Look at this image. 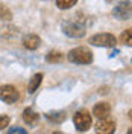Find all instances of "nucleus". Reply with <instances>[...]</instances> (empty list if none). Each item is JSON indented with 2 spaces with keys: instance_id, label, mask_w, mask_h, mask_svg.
<instances>
[{
  "instance_id": "f257e3e1",
  "label": "nucleus",
  "mask_w": 132,
  "mask_h": 134,
  "mask_svg": "<svg viewBox=\"0 0 132 134\" xmlns=\"http://www.w3.org/2000/svg\"><path fill=\"white\" fill-rule=\"evenodd\" d=\"M67 59L73 64H91L93 63V52L88 47H74L67 53Z\"/></svg>"
},
{
  "instance_id": "f03ea898",
  "label": "nucleus",
  "mask_w": 132,
  "mask_h": 134,
  "mask_svg": "<svg viewBox=\"0 0 132 134\" xmlns=\"http://www.w3.org/2000/svg\"><path fill=\"white\" fill-rule=\"evenodd\" d=\"M61 29H62V32L65 34L67 37H70V38H82L83 35H85V26L81 25L76 18H70V20H65V21H62V25H61Z\"/></svg>"
},
{
  "instance_id": "7ed1b4c3",
  "label": "nucleus",
  "mask_w": 132,
  "mask_h": 134,
  "mask_svg": "<svg viewBox=\"0 0 132 134\" xmlns=\"http://www.w3.org/2000/svg\"><path fill=\"white\" fill-rule=\"evenodd\" d=\"M73 122H74V126H76L77 131H81V133L88 131L90 126H91V124H93V119H91L90 111L85 110V108L76 111L74 116H73Z\"/></svg>"
},
{
  "instance_id": "20e7f679",
  "label": "nucleus",
  "mask_w": 132,
  "mask_h": 134,
  "mask_svg": "<svg viewBox=\"0 0 132 134\" xmlns=\"http://www.w3.org/2000/svg\"><path fill=\"white\" fill-rule=\"evenodd\" d=\"M116 128H117L116 120L111 116H106V117H100L99 120L96 122L94 131L97 134H114L116 133Z\"/></svg>"
},
{
  "instance_id": "39448f33",
  "label": "nucleus",
  "mask_w": 132,
  "mask_h": 134,
  "mask_svg": "<svg viewBox=\"0 0 132 134\" xmlns=\"http://www.w3.org/2000/svg\"><path fill=\"white\" fill-rule=\"evenodd\" d=\"M90 44L99 46V47H114L117 44V38L112 34H96L90 38Z\"/></svg>"
},
{
  "instance_id": "423d86ee",
  "label": "nucleus",
  "mask_w": 132,
  "mask_h": 134,
  "mask_svg": "<svg viewBox=\"0 0 132 134\" xmlns=\"http://www.w3.org/2000/svg\"><path fill=\"white\" fill-rule=\"evenodd\" d=\"M131 0H123L118 2L114 9H112V15L116 17L117 20H129L132 15V6H131Z\"/></svg>"
},
{
  "instance_id": "0eeeda50",
  "label": "nucleus",
  "mask_w": 132,
  "mask_h": 134,
  "mask_svg": "<svg viewBox=\"0 0 132 134\" xmlns=\"http://www.w3.org/2000/svg\"><path fill=\"white\" fill-rule=\"evenodd\" d=\"M20 98L18 94V90H17L14 85L11 84H6V85H2L0 87V100L5 102V104H15Z\"/></svg>"
},
{
  "instance_id": "6e6552de",
  "label": "nucleus",
  "mask_w": 132,
  "mask_h": 134,
  "mask_svg": "<svg viewBox=\"0 0 132 134\" xmlns=\"http://www.w3.org/2000/svg\"><path fill=\"white\" fill-rule=\"evenodd\" d=\"M18 34H20V31L14 25L8 23V25L0 26V38H3V40H14Z\"/></svg>"
},
{
  "instance_id": "1a4fd4ad",
  "label": "nucleus",
  "mask_w": 132,
  "mask_h": 134,
  "mask_svg": "<svg viewBox=\"0 0 132 134\" xmlns=\"http://www.w3.org/2000/svg\"><path fill=\"white\" fill-rule=\"evenodd\" d=\"M23 46H25L27 50H35L40 47V44H41V38L38 37V35H35V34H27L23 37Z\"/></svg>"
},
{
  "instance_id": "9d476101",
  "label": "nucleus",
  "mask_w": 132,
  "mask_h": 134,
  "mask_svg": "<svg viewBox=\"0 0 132 134\" xmlns=\"http://www.w3.org/2000/svg\"><path fill=\"white\" fill-rule=\"evenodd\" d=\"M93 116H96L97 119L111 116V105L108 102H97L93 108Z\"/></svg>"
},
{
  "instance_id": "9b49d317",
  "label": "nucleus",
  "mask_w": 132,
  "mask_h": 134,
  "mask_svg": "<svg viewBox=\"0 0 132 134\" xmlns=\"http://www.w3.org/2000/svg\"><path fill=\"white\" fill-rule=\"evenodd\" d=\"M21 116H23V120H25L29 126H35L37 124H38V120H40V114H38L33 108H31V107L26 108Z\"/></svg>"
},
{
  "instance_id": "f8f14e48",
  "label": "nucleus",
  "mask_w": 132,
  "mask_h": 134,
  "mask_svg": "<svg viewBox=\"0 0 132 134\" xmlns=\"http://www.w3.org/2000/svg\"><path fill=\"white\" fill-rule=\"evenodd\" d=\"M41 81H43V73H35V75L29 79V84H27V93H35L37 88L41 85Z\"/></svg>"
},
{
  "instance_id": "ddd939ff",
  "label": "nucleus",
  "mask_w": 132,
  "mask_h": 134,
  "mask_svg": "<svg viewBox=\"0 0 132 134\" xmlns=\"http://www.w3.org/2000/svg\"><path fill=\"white\" fill-rule=\"evenodd\" d=\"M65 58V55L59 50H50L49 53L46 55V61L50 63V64H58V63H62Z\"/></svg>"
},
{
  "instance_id": "4468645a",
  "label": "nucleus",
  "mask_w": 132,
  "mask_h": 134,
  "mask_svg": "<svg viewBox=\"0 0 132 134\" xmlns=\"http://www.w3.org/2000/svg\"><path fill=\"white\" fill-rule=\"evenodd\" d=\"M47 120L50 122H53V124H62L64 120H65V111H52V113H47V114H44Z\"/></svg>"
},
{
  "instance_id": "2eb2a0df",
  "label": "nucleus",
  "mask_w": 132,
  "mask_h": 134,
  "mask_svg": "<svg viewBox=\"0 0 132 134\" xmlns=\"http://www.w3.org/2000/svg\"><path fill=\"white\" fill-rule=\"evenodd\" d=\"M132 29L129 27V29H124L123 32H122V35H120V43H123V44H126V46H129L131 47L132 46Z\"/></svg>"
},
{
  "instance_id": "dca6fc26",
  "label": "nucleus",
  "mask_w": 132,
  "mask_h": 134,
  "mask_svg": "<svg viewBox=\"0 0 132 134\" xmlns=\"http://www.w3.org/2000/svg\"><path fill=\"white\" fill-rule=\"evenodd\" d=\"M0 18L3 21H11L12 20V12L9 11L8 6H5L3 3H0Z\"/></svg>"
},
{
  "instance_id": "f3484780",
  "label": "nucleus",
  "mask_w": 132,
  "mask_h": 134,
  "mask_svg": "<svg viewBox=\"0 0 132 134\" xmlns=\"http://www.w3.org/2000/svg\"><path fill=\"white\" fill-rule=\"evenodd\" d=\"M77 3V0H56V6L59 9H70Z\"/></svg>"
},
{
  "instance_id": "a211bd4d",
  "label": "nucleus",
  "mask_w": 132,
  "mask_h": 134,
  "mask_svg": "<svg viewBox=\"0 0 132 134\" xmlns=\"http://www.w3.org/2000/svg\"><path fill=\"white\" fill-rule=\"evenodd\" d=\"M9 122H11V117L8 114H0V131L5 130L9 125Z\"/></svg>"
},
{
  "instance_id": "6ab92c4d",
  "label": "nucleus",
  "mask_w": 132,
  "mask_h": 134,
  "mask_svg": "<svg viewBox=\"0 0 132 134\" xmlns=\"http://www.w3.org/2000/svg\"><path fill=\"white\" fill-rule=\"evenodd\" d=\"M6 134H27V131L23 130V128H20V126H14V128H11Z\"/></svg>"
},
{
  "instance_id": "aec40b11",
  "label": "nucleus",
  "mask_w": 132,
  "mask_h": 134,
  "mask_svg": "<svg viewBox=\"0 0 132 134\" xmlns=\"http://www.w3.org/2000/svg\"><path fill=\"white\" fill-rule=\"evenodd\" d=\"M128 134H132V130H131V128H129V130H128Z\"/></svg>"
},
{
  "instance_id": "412c9836",
  "label": "nucleus",
  "mask_w": 132,
  "mask_h": 134,
  "mask_svg": "<svg viewBox=\"0 0 132 134\" xmlns=\"http://www.w3.org/2000/svg\"><path fill=\"white\" fill-rule=\"evenodd\" d=\"M53 134H64V133H61V131H56V133H53Z\"/></svg>"
}]
</instances>
